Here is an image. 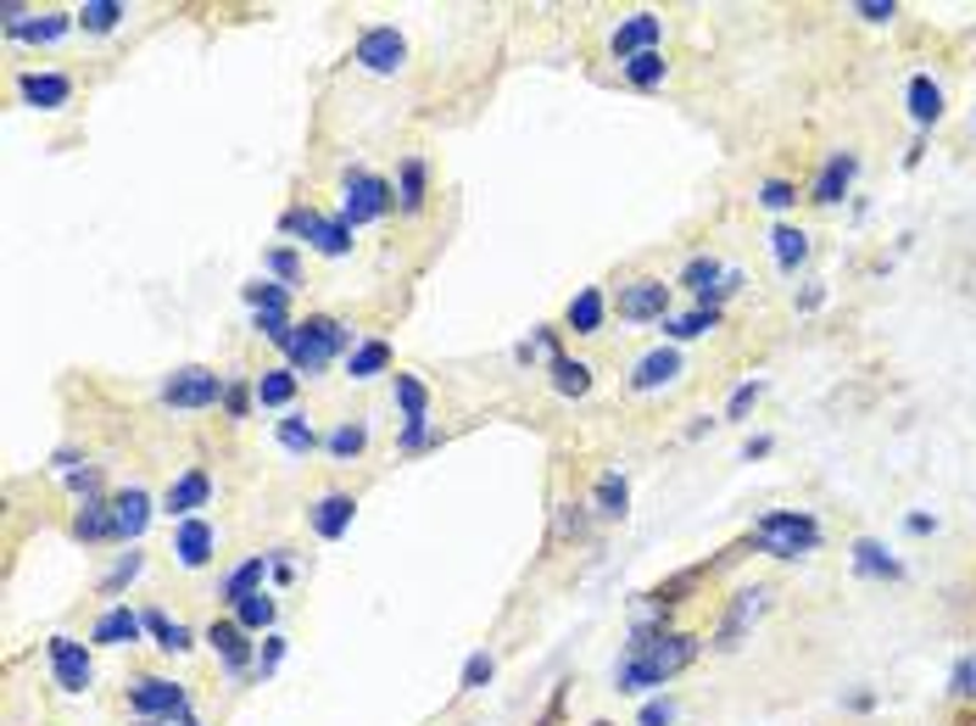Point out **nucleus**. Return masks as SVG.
Returning a JSON list of instances; mask_svg holds the SVG:
<instances>
[{"instance_id":"c03bdc74","label":"nucleus","mask_w":976,"mask_h":726,"mask_svg":"<svg viewBox=\"0 0 976 726\" xmlns=\"http://www.w3.org/2000/svg\"><path fill=\"white\" fill-rule=\"evenodd\" d=\"M759 202H765V207H776V213H787V207L798 202V190H792L787 179H765V190H759Z\"/></svg>"},{"instance_id":"e433bc0d","label":"nucleus","mask_w":976,"mask_h":726,"mask_svg":"<svg viewBox=\"0 0 976 726\" xmlns=\"http://www.w3.org/2000/svg\"><path fill=\"white\" fill-rule=\"evenodd\" d=\"M263 565H268V559L257 553V559H246L240 570H229V581H224V598H229V604H240V598L263 592V587H257V581H263Z\"/></svg>"},{"instance_id":"20e7f679","label":"nucleus","mask_w":976,"mask_h":726,"mask_svg":"<svg viewBox=\"0 0 976 726\" xmlns=\"http://www.w3.org/2000/svg\"><path fill=\"white\" fill-rule=\"evenodd\" d=\"M396 207V196H391V185L379 179V174H346V207H341V224L346 229H357V224H374V218H385Z\"/></svg>"},{"instance_id":"39448f33","label":"nucleus","mask_w":976,"mask_h":726,"mask_svg":"<svg viewBox=\"0 0 976 726\" xmlns=\"http://www.w3.org/2000/svg\"><path fill=\"white\" fill-rule=\"evenodd\" d=\"M224 392H229L224 375H213V370H201V363H190V370H174V375H168L162 403H174V409H213Z\"/></svg>"},{"instance_id":"c756f323","label":"nucleus","mask_w":976,"mask_h":726,"mask_svg":"<svg viewBox=\"0 0 976 726\" xmlns=\"http://www.w3.org/2000/svg\"><path fill=\"white\" fill-rule=\"evenodd\" d=\"M770 252H776V268H781V274H792V268L809 257V235H804V229H792V224H781V229L770 235Z\"/></svg>"},{"instance_id":"09e8293b","label":"nucleus","mask_w":976,"mask_h":726,"mask_svg":"<svg viewBox=\"0 0 976 726\" xmlns=\"http://www.w3.org/2000/svg\"><path fill=\"white\" fill-rule=\"evenodd\" d=\"M948 693H954V698H970V693H976V654L954 665V687H948Z\"/></svg>"},{"instance_id":"58836bf2","label":"nucleus","mask_w":976,"mask_h":726,"mask_svg":"<svg viewBox=\"0 0 976 726\" xmlns=\"http://www.w3.org/2000/svg\"><path fill=\"white\" fill-rule=\"evenodd\" d=\"M664 68H670V62H664L659 51H642V57L625 62V79H631L637 90H653V85H664Z\"/></svg>"},{"instance_id":"de8ad7c7","label":"nucleus","mask_w":976,"mask_h":726,"mask_svg":"<svg viewBox=\"0 0 976 726\" xmlns=\"http://www.w3.org/2000/svg\"><path fill=\"white\" fill-rule=\"evenodd\" d=\"M285 659V637H263V654H257V676H274Z\"/></svg>"},{"instance_id":"a18cd8bd","label":"nucleus","mask_w":976,"mask_h":726,"mask_svg":"<svg viewBox=\"0 0 976 726\" xmlns=\"http://www.w3.org/2000/svg\"><path fill=\"white\" fill-rule=\"evenodd\" d=\"M759 398H765V386H759V381H742V386L731 392V409H726V414H731V420H742V414H748Z\"/></svg>"},{"instance_id":"9b49d317","label":"nucleus","mask_w":976,"mask_h":726,"mask_svg":"<svg viewBox=\"0 0 976 726\" xmlns=\"http://www.w3.org/2000/svg\"><path fill=\"white\" fill-rule=\"evenodd\" d=\"M207 503H213V475H207V470H185V475L168 487L162 514H174V520H196V509H207Z\"/></svg>"},{"instance_id":"f03ea898","label":"nucleus","mask_w":976,"mask_h":726,"mask_svg":"<svg viewBox=\"0 0 976 726\" xmlns=\"http://www.w3.org/2000/svg\"><path fill=\"white\" fill-rule=\"evenodd\" d=\"M352 346V330L341 324V318H324V313H313L307 324H296L290 330V341H285V357H290V370L296 375H318L324 363L335 357V352H346Z\"/></svg>"},{"instance_id":"79ce46f5","label":"nucleus","mask_w":976,"mask_h":726,"mask_svg":"<svg viewBox=\"0 0 976 726\" xmlns=\"http://www.w3.org/2000/svg\"><path fill=\"white\" fill-rule=\"evenodd\" d=\"M363 442H368V431H363V425H341V431H329V442H324V448H329L335 459H352V453H363Z\"/></svg>"},{"instance_id":"393cba45","label":"nucleus","mask_w":976,"mask_h":726,"mask_svg":"<svg viewBox=\"0 0 976 726\" xmlns=\"http://www.w3.org/2000/svg\"><path fill=\"white\" fill-rule=\"evenodd\" d=\"M904 101H909V118H915L920 129L943 118V90H937V85H931L926 73H915V79H909V90H904Z\"/></svg>"},{"instance_id":"5fc2aeb1","label":"nucleus","mask_w":976,"mask_h":726,"mask_svg":"<svg viewBox=\"0 0 976 726\" xmlns=\"http://www.w3.org/2000/svg\"><path fill=\"white\" fill-rule=\"evenodd\" d=\"M224 409H229V414L240 420V414L252 409V392H246V386H229V392H224Z\"/></svg>"},{"instance_id":"c85d7f7f","label":"nucleus","mask_w":976,"mask_h":726,"mask_svg":"<svg viewBox=\"0 0 976 726\" xmlns=\"http://www.w3.org/2000/svg\"><path fill=\"white\" fill-rule=\"evenodd\" d=\"M592 498H598V514H609V520H625V509H631V487H625L620 470H603Z\"/></svg>"},{"instance_id":"b1692460","label":"nucleus","mask_w":976,"mask_h":726,"mask_svg":"<svg viewBox=\"0 0 976 726\" xmlns=\"http://www.w3.org/2000/svg\"><path fill=\"white\" fill-rule=\"evenodd\" d=\"M854 570H859V576H876V581H898V576H904V565H898L881 542H870V537L854 542Z\"/></svg>"},{"instance_id":"603ef678","label":"nucleus","mask_w":976,"mask_h":726,"mask_svg":"<svg viewBox=\"0 0 976 726\" xmlns=\"http://www.w3.org/2000/svg\"><path fill=\"white\" fill-rule=\"evenodd\" d=\"M670 720H676V704H670V698L642 704V726H670Z\"/></svg>"},{"instance_id":"49530a36","label":"nucleus","mask_w":976,"mask_h":726,"mask_svg":"<svg viewBox=\"0 0 976 726\" xmlns=\"http://www.w3.org/2000/svg\"><path fill=\"white\" fill-rule=\"evenodd\" d=\"M140 565H146V559H140V553H124V559H118V565H112V576H107V592H118V587H124V581H135V576H140Z\"/></svg>"},{"instance_id":"052dcab7","label":"nucleus","mask_w":976,"mask_h":726,"mask_svg":"<svg viewBox=\"0 0 976 726\" xmlns=\"http://www.w3.org/2000/svg\"><path fill=\"white\" fill-rule=\"evenodd\" d=\"M598 726H609V720H598Z\"/></svg>"},{"instance_id":"ddd939ff","label":"nucleus","mask_w":976,"mask_h":726,"mask_svg":"<svg viewBox=\"0 0 976 726\" xmlns=\"http://www.w3.org/2000/svg\"><path fill=\"white\" fill-rule=\"evenodd\" d=\"M854 174H859V157H854V151H831V157L820 163V174H815V202H820V207H837V202L848 196Z\"/></svg>"},{"instance_id":"4c0bfd02","label":"nucleus","mask_w":976,"mask_h":726,"mask_svg":"<svg viewBox=\"0 0 976 726\" xmlns=\"http://www.w3.org/2000/svg\"><path fill=\"white\" fill-rule=\"evenodd\" d=\"M12 40H34V46H51V40H62L68 35V18L62 12H46V18H34V23H23V29H7Z\"/></svg>"},{"instance_id":"1a4fd4ad","label":"nucleus","mask_w":976,"mask_h":726,"mask_svg":"<svg viewBox=\"0 0 976 726\" xmlns=\"http://www.w3.org/2000/svg\"><path fill=\"white\" fill-rule=\"evenodd\" d=\"M357 62L368 68V73H396L402 62H407V40L396 35V29H363L357 35Z\"/></svg>"},{"instance_id":"ea45409f","label":"nucleus","mask_w":976,"mask_h":726,"mask_svg":"<svg viewBox=\"0 0 976 726\" xmlns=\"http://www.w3.org/2000/svg\"><path fill=\"white\" fill-rule=\"evenodd\" d=\"M235 620H240L246 631H268V626H274V598H268V592L240 598V604H235Z\"/></svg>"},{"instance_id":"473e14b6","label":"nucleus","mask_w":976,"mask_h":726,"mask_svg":"<svg viewBox=\"0 0 976 726\" xmlns=\"http://www.w3.org/2000/svg\"><path fill=\"white\" fill-rule=\"evenodd\" d=\"M396 202H402V213H418V207H424V157H402Z\"/></svg>"},{"instance_id":"4be33fe9","label":"nucleus","mask_w":976,"mask_h":726,"mask_svg":"<svg viewBox=\"0 0 976 726\" xmlns=\"http://www.w3.org/2000/svg\"><path fill=\"white\" fill-rule=\"evenodd\" d=\"M296 386H302V375H296V370H263V375L252 381V398H257L263 409H290Z\"/></svg>"},{"instance_id":"2eb2a0df","label":"nucleus","mask_w":976,"mask_h":726,"mask_svg":"<svg viewBox=\"0 0 976 726\" xmlns=\"http://www.w3.org/2000/svg\"><path fill=\"white\" fill-rule=\"evenodd\" d=\"M681 375V352L676 346H653L648 357H637V370H631V392H659Z\"/></svg>"},{"instance_id":"aec40b11","label":"nucleus","mask_w":976,"mask_h":726,"mask_svg":"<svg viewBox=\"0 0 976 726\" xmlns=\"http://www.w3.org/2000/svg\"><path fill=\"white\" fill-rule=\"evenodd\" d=\"M140 631H146V615H135V609H124V604H112L101 620H96V642H107V648H124V642H140Z\"/></svg>"},{"instance_id":"72a5a7b5","label":"nucleus","mask_w":976,"mask_h":726,"mask_svg":"<svg viewBox=\"0 0 976 726\" xmlns=\"http://www.w3.org/2000/svg\"><path fill=\"white\" fill-rule=\"evenodd\" d=\"M714 324H720V307H692L681 318H664V335L670 341H692V335H709Z\"/></svg>"},{"instance_id":"864d4df0","label":"nucleus","mask_w":976,"mask_h":726,"mask_svg":"<svg viewBox=\"0 0 976 726\" xmlns=\"http://www.w3.org/2000/svg\"><path fill=\"white\" fill-rule=\"evenodd\" d=\"M68 487H73V492H85V503H96V487H101V475H96V470H73V475H68Z\"/></svg>"},{"instance_id":"f3484780","label":"nucleus","mask_w":976,"mask_h":726,"mask_svg":"<svg viewBox=\"0 0 976 726\" xmlns=\"http://www.w3.org/2000/svg\"><path fill=\"white\" fill-rule=\"evenodd\" d=\"M659 46V18L653 12H637V18H625L620 29H614V57H642V51H653Z\"/></svg>"},{"instance_id":"13d9d810","label":"nucleus","mask_w":976,"mask_h":726,"mask_svg":"<svg viewBox=\"0 0 976 726\" xmlns=\"http://www.w3.org/2000/svg\"><path fill=\"white\" fill-rule=\"evenodd\" d=\"M140 726H162V720H140Z\"/></svg>"},{"instance_id":"6ab92c4d","label":"nucleus","mask_w":976,"mask_h":726,"mask_svg":"<svg viewBox=\"0 0 976 726\" xmlns=\"http://www.w3.org/2000/svg\"><path fill=\"white\" fill-rule=\"evenodd\" d=\"M112 514H118V537H124V542H140L146 526H151V498H146L140 487H129V492L112 498Z\"/></svg>"},{"instance_id":"7ed1b4c3","label":"nucleus","mask_w":976,"mask_h":726,"mask_svg":"<svg viewBox=\"0 0 976 726\" xmlns=\"http://www.w3.org/2000/svg\"><path fill=\"white\" fill-rule=\"evenodd\" d=\"M753 537H759V548L776 553V559H804V553L820 548V520L804 514V509H770V514H759Z\"/></svg>"},{"instance_id":"f257e3e1","label":"nucleus","mask_w":976,"mask_h":726,"mask_svg":"<svg viewBox=\"0 0 976 726\" xmlns=\"http://www.w3.org/2000/svg\"><path fill=\"white\" fill-rule=\"evenodd\" d=\"M692 659H698V637H687V631H670V637L637 642V648H631V659L614 670V687H620V693H648V687H664V681H670V676H681Z\"/></svg>"},{"instance_id":"bb28decb","label":"nucleus","mask_w":976,"mask_h":726,"mask_svg":"<svg viewBox=\"0 0 976 726\" xmlns=\"http://www.w3.org/2000/svg\"><path fill=\"white\" fill-rule=\"evenodd\" d=\"M553 392H559V398H586V392H592V370H586L581 357L553 352Z\"/></svg>"},{"instance_id":"8fccbe9b","label":"nucleus","mask_w":976,"mask_h":726,"mask_svg":"<svg viewBox=\"0 0 976 726\" xmlns=\"http://www.w3.org/2000/svg\"><path fill=\"white\" fill-rule=\"evenodd\" d=\"M854 12H859L865 23H893V18H898V7H893V0H859Z\"/></svg>"},{"instance_id":"3c124183","label":"nucleus","mask_w":976,"mask_h":726,"mask_svg":"<svg viewBox=\"0 0 976 726\" xmlns=\"http://www.w3.org/2000/svg\"><path fill=\"white\" fill-rule=\"evenodd\" d=\"M263 263H268V268H274V274H279V279H285V285H290V279H296V252H290V246H274V252H268V257H263Z\"/></svg>"},{"instance_id":"423d86ee","label":"nucleus","mask_w":976,"mask_h":726,"mask_svg":"<svg viewBox=\"0 0 976 726\" xmlns=\"http://www.w3.org/2000/svg\"><path fill=\"white\" fill-rule=\"evenodd\" d=\"M285 229L290 235H302L313 252H324V257H346L352 252V229L341 224V218H318L313 207H290L285 213Z\"/></svg>"},{"instance_id":"9d476101","label":"nucleus","mask_w":976,"mask_h":726,"mask_svg":"<svg viewBox=\"0 0 976 726\" xmlns=\"http://www.w3.org/2000/svg\"><path fill=\"white\" fill-rule=\"evenodd\" d=\"M620 318H670V285L664 279H637V285H625L620 291Z\"/></svg>"},{"instance_id":"a19ab883","label":"nucleus","mask_w":976,"mask_h":726,"mask_svg":"<svg viewBox=\"0 0 976 726\" xmlns=\"http://www.w3.org/2000/svg\"><path fill=\"white\" fill-rule=\"evenodd\" d=\"M246 302H252L257 313H285L290 291H285V285H268V279H263V285H246Z\"/></svg>"},{"instance_id":"bf43d9fd","label":"nucleus","mask_w":976,"mask_h":726,"mask_svg":"<svg viewBox=\"0 0 976 726\" xmlns=\"http://www.w3.org/2000/svg\"><path fill=\"white\" fill-rule=\"evenodd\" d=\"M185 726H196V720H185Z\"/></svg>"},{"instance_id":"37998d69","label":"nucleus","mask_w":976,"mask_h":726,"mask_svg":"<svg viewBox=\"0 0 976 726\" xmlns=\"http://www.w3.org/2000/svg\"><path fill=\"white\" fill-rule=\"evenodd\" d=\"M492 670H497V665H492V654H469V665H463V687H469V693H474V687H485V681H492Z\"/></svg>"},{"instance_id":"f704fd0d","label":"nucleus","mask_w":976,"mask_h":726,"mask_svg":"<svg viewBox=\"0 0 976 726\" xmlns=\"http://www.w3.org/2000/svg\"><path fill=\"white\" fill-rule=\"evenodd\" d=\"M124 18H129V12L118 7V0H90V7L79 12V29H85V35H112Z\"/></svg>"},{"instance_id":"4468645a","label":"nucleus","mask_w":976,"mask_h":726,"mask_svg":"<svg viewBox=\"0 0 976 726\" xmlns=\"http://www.w3.org/2000/svg\"><path fill=\"white\" fill-rule=\"evenodd\" d=\"M213 548H218V531L196 514V520H179V531H174V553H179V565L185 570H201L207 559H213Z\"/></svg>"},{"instance_id":"0eeeda50","label":"nucleus","mask_w":976,"mask_h":726,"mask_svg":"<svg viewBox=\"0 0 976 726\" xmlns=\"http://www.w3.org/2000/svg\"><path fill=\"white\" fill-rule=\"evenodd\" d=\"M46 654H51V676H57L62 693H90L96 665H90V648H85V642H73V637H51Z\"/></svg>"},{"instance_id":"2f4dec72","label":"nucleus","mask_w":976,"mask_h":726,"mask_svg":"<svg viewBox=\"0 0 976 726\" xmlns=\"http://www.w3.org/2000/svg\"><path fill=\"white\" fill-rule=\"evenodd\" d=\"M274 436H279V448H285V453H296V459H307V453L318 448V431H313L302 414H285V420L274 425Z\"/></svg>"},{"instance_id":"5701e85b","label":"nucleus","mask_w":976,"mask_h":726,"mask_svg":"<svg viewBox=\"0 0 976 726\" xmlns=\"http://www.w3.org/2000/svg\"><path fill=\"white\" fill-rule=\"evenodd\" d=\"M73 537H79V542H112V537H118V514H112V503H101V498L85 503L79 520H73Z\"/></svg>"},{"instance_id":"4d7b16f0","label":"nucleus","mask_w":976,"mask_h":726,"mask_svg":"<svg viewBox=\"0 0 976 726\" xmlns=\"http://www.w3.org/2000/svg\"><path fill=\"white\" fill-rule=\"evenodd\" d=\"M820 302H826V291H820V285H809V291L798 296V307H820Z\"/></svg>"},{"instance_id":"f8f14e48","label":"nucleus","mask_w":976,"mask_h":726,"mask_svg":"<svg viewBox=\"0 0 976 726\" xmlns=\"http://www.w3.org/2000/svg\"><path fill=\"white\" fill-rule=\"evenodd\" d=\"M765 587H742L737 598H731V609H726V620H720V631H714V648H737L742 642V631L765 615Z\"/></svg>"},{"instance_id":"dca6fc26","label":"nucleus","mask_w":976,"mask_h":726,"mask_svg":"<svg viewBox=\"0 0 976 726\" xmlns=\"http://www.w3.org/2000/svg\"><path fill=\"white\" fill-rule=\"evenodd\" d=\"M352 514H357V503H352L346 492H329V498H318V503H313V514H307V520H313V531H318L324 542H335V537H346V531H352Z\"/></svg>"},{"instance_id":"c9c22d12","label":"nucleus","mask_w":976,"mask_h":726,"mask_svg":"<svg viewBox=\"0 0 976 726\" xmlns=\"http://www.w3.org/2000/svg\"><path fill=\"white\" fill-rule=\"evenodd\" d=\"M396 403H402V420H407V425H424V420H430V392H424L413 375H396Z\"/></svg>"},{"instance_id":"6e6d98bb","label":"nucleus","mask_w":976,"mask_h":726,"mask_svg":"<svg viewBox=\"0 0 976 726\" xmlns=\"http://www.w3.org/2000/svg\"><path fill=\"white\" fill-rule=\"evenodd\" d=\"M430 442V425H402V453H418Z\"/></svg>"},{"instance_id":"cd10ccee","label":"nucleus","mask_w":976,"mask_h":726,"mask_svg":"<svg viewBox=\"0 0 976 726\" xmlns=\"http://www.w3.org/2000/svg\"><path fill=\"white\" fill-rule=\"evenodd\" d=\"M603 291L598 285H586V291H575V302H570V330L575 335H598L603 330Z\"/></svg>"},{"instance_id":"a211bd4d","label":"nucleus","mask_w":976,"mask_h":726,"mask_svg":"<svg viewBox=\"0 0 976 726\" xmlns=\"http://www.w3.org/2000/svg\"><path fill=\"white\" fill-rule=\"evenodd\" d=\"M18 90H23V101L40 107V112H57V107H68V96H73V85H68L62 73H23Z\"/></svg>"},{"instance_id":"a878e982","label":"nucleus","mask_w":976,"mask_h":726,"mask_svg":"<svg viewBox=\"0 0 976 726\" xmlns=\"http://www.w3.org/2000/svg\"><path fill=\"white\" fill-rule=\"evenodd\" d=\"M385 363H391V346H385V341H357V346L346 352V375H352V381H374V375H385Z\"/></svg>"},{"instance_id":"412c9836","label":"nucleus","mask_w":976,"mask_h":726,"mask_svg":"<svg viewBox=\"0 0 976 726\" xmlns=\"http://www.w3.org/2000/svg\"><path fill=\"white\" fill-rule=\"evenodd\" d=\"M207 642L224 654L229 670H246V665H252V642H246V626H240V620H213V626H207Z\"/></svg>"},{"instance_id":"6e6552de","label":"nucleus","mask_w":976,"mask_h":726,"mask_svg":"<svg viewBox=\"0 0 976 726\" xmlns=\"http://www.w3.org/2000/svg\"><path fill=\"white\" fill-rule=\"evenodd\" d=\"M129 704L146 715V720H190V704H185V693L174 687V681H162V676H140L135 687H129Z\"/></svg>"},{"instance_id":"7c9ffc66","label":"nucleus","mask_w":976,"mask_h":726,"mask_svg":"<svg viewBox=\"0 0 976 726\" xmlns=\"http://www.w3.org/2000/svg\"><path fill=\"white\" fill-rule=\"evenodd\" d=\"M146 631L157 637V648H162V654H185V648H196V642H190V626L168 620L162 609H146Z\"/></svg>"}]
</instances>
